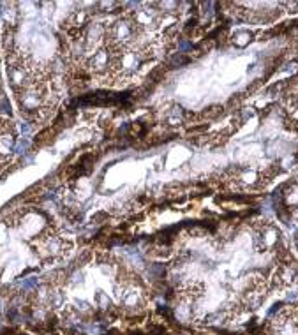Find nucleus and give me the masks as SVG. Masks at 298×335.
I'll return each mask as SVG.
<instances>
[{
	"mask_svg": "<svg viewBox=\"0 0 298 335\" xmlns=\"http://www.w3.org/2000/svg\"><path fill=\"white\" fill-rule=\"evenodd\" d=\"M157 25L134 19L133 14L113 16L85 30L78 55L104 85L134 83L164 50Z\"/></svg>",
	"mask_w": 298,
	"mask_h": 335,
	"instance_id": "f257e3e1",
	"label": "nucleus"
},
{
	"mask_svg": "<svg viewBox=\"0 0 298 335\" xmlns=\"http://www.w3.org/2000/svg\"><path fill=\"white\" fill-rule=\"evenodd\" d=\"M35 284H37V277H30V279L23 280V289H30V287H34Z\"/></svg>",
	"mask_w": 298,
	"mask_h": 335,
	"instance_id": "f03ea898",
	"label": "nucleus"
}]
</instances>
